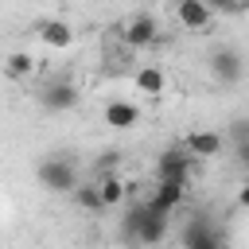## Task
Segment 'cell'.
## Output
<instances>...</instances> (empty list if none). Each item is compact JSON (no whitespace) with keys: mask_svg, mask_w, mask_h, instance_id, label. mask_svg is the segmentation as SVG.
<instances>
[{"mask_svg":"<svg viewBox=\"0 0 249 249\" xmlns=\"http://www.w3.org/2000/svg\"><path fill=\"white\" fill-rule=\"evenodd\" d=\"M121 237H124L128 245L156 249V245H163V237H167V214L152 210L148 202L128 206V210H124V218H121Z\"/></svg>","mask_w":249,"mask_h":249,"instance_id":"1","label":"cell"},{"mask_svg":"<svg viewBox=\"0 0 249 249\" xmlns=\"http://www.w3.org/2000/svg\"><path fill=\"white\" fill-rule=\"evenodd\" d=\"M35 179H39V187L51 191V195H74V187L82 183L78 163H74L70 156H43V160L35 163Z\"/></svg>","mask_w":249,"mask_h":249,"instance_id":"2","label":"cell"},{"mask_svg":"<svg viewBox=\"0 0 249 249\" xmlns=\"http://www.w3.org/2000/svg\"><path fill=\"white\" fill-rule=\"evenodd\" d=\"M82 101V93H78V86L70 82V78H51L43 89H39V105L47 109V113H66V109H74Z\"/></svg>","mask_w":249,"mask_h":249,"instance_id":"3","label":"cell"},{"mask_svg":"<svg viewBox=\"0 0 249 249\" xmlns=\"http://www.w3.org/2000/svg\"><path fill=\"white\" fill-rule=\"evenodd\" d=\"M191 156L183 148H167L156 156V183H191Z\"/></svg>","mask_w":249,"mask_h":249,"instance_id":"4","label":"cell"},{"mask_svg":"<svg viewBox=\"0 0 249 249\" xmlns=\"http://www.w3.org/2000/svg\"><path fill=\"white\" fill-rule=\"evenodd\" d=\"M121 39H124L128 51H148V47L160 43V27H156V19H152L148 12H140V16H132V19L121 27Z\"/></svg>","mask_w":249,"mask_h":249,"instance_id":"5","label":"cell"},{"mask_svg":"<svg viewBox=\"0 0 249 249\" xmlns=\"http://www.w3.org/2000/svg\"><path fill=\"white\" fill-rule=\"evenodd\" d=\"M210 74H214L222 86H237V82L245 78V58H241V51H237V47H218V51L210 54Z\"/></svg>","mask_w":249,"mask_h":249,"instance_id":"6","label":"cell"},{"mask_svg":"<svg viewBox=\"0 0 249 249\" xmlns=\"http://www.w3.org/2000/svg\"><path fill=\"white\" fill-rule=\"evenodd\" d=\"M35 39L43 43V47H51V51H66V47H74V27L62 19V16H51V19H35Z\"/></svg>","mask_w":249,"mask_h":249,"instance_id":"7","label":"cell"},{"mask_svg":"<svg viewBox=\"0 0 249 249\" xmlns=\"http://www.w3.org/2000/svg\"><path fill=\"white\" fill-rule=\"evenodd\" d=\"M222 132H214V128H187V136H183V152L191 156V160H214V156H222Z\"/></svg>","mask_w":249,"mask_h":249,"instance_id":"8","label":"cell"},{"mask_svg":"<svg viewBox=\"0 0 249 249\" xmlns=\"http://www.w3.org/2000/svg\"><path fill=\"white\" fill-rule=\"evenodd\" d=\"M101 121H105L109 128H117V132H128V128H136V124H140V109H136V101L113 97V101H105Z\"/></svg>","mask_w":249,"mask_h":249,"instance_id":"9","label":"cell"},{"mask_svg":"<svg viewBox=\"0 0 249 249\" xmlns=\"http://www.w3.org/2000/svg\"><path fill=\"white\" fill-rule=\"evenodd\" d=\"M222 233H218V226L206 218V214H195V218H187V226H183V245L179 249H206V245H214Z\"/></svg>","mask_w":249,"mask_h":249,"instance_id":"10","label":"cell"},{"mask_svg":"<svg viewBox=\"0 0 249 249\" xmlns=\"http://www.w3.org/2000/svg\"><path fill=\"white\" fill-rule=\"evenodd\" d=\"M93 183H97V195H101V206H105V210H117V206L128 202V187H132V183H124L117 171H101Z\"/></svg>","mask_w":249,"mask_h":249,"instance_id":"11","label":"cell"},{"mask_svg":"<svg viewBox=\"0 0 249 249\" xmlns=\"http://www.w3.org/2000/svg\"><path fill=\"white\" fill-rule=\"evenodd\" d=\"M175 19L187 31H206L214 23V12L206 8V0H175Z\"/></svg>","mask_w":249,"mask_h":249,"instance_id":"12","label":"cell"},{"mask_svg":"<svg viewBox=\"0 0 249 249\" xmlns=\"http://www.w3.org/2000/svg\"><path fill=\"white\" fill-rule=\"evenodd\" d=\"M0 74H4L8 82H31V78L39 74V62H35L27 51H12V54L0 58Z\"/></svg>","mask_w":249,"mask_h":249,"instance_id":"13","label":"cell"},{"mask_svg":"<svg viewBox=\"0 0 249 249\" xmlns=\"http://www.w3.org/2000/svg\"><path fill=\"white\" fill-rule=\"evenodd\" d=\"M132 86H136V93H144V97H163V89H167V74H163V66L144 62V66H136Z\"/></svg>","mask_w":249,"mask_h":249,"instance_id":"14","label":"cell"},{"mask_svg":"<svg viewBox=\"0 0 249 249\" xmlns=\"http://www.w3.org/2000/svg\"><path fill=\"white\" fill-rule=\"evenodd\" d=\"M183 198H187V183H156V195L148 198V206L171 218V210H179Z\"/></svg>","mask_w":249,"mask_h":249,"instance_id":"15","label":"cell"},{"mask_svg":"<svg viewBox=\"0 0 249 249\" xmlns=\"http://www.w3.org/2000/svg\"><path fill=\"white\" fill-rule=\"evenodd\" d=\"M70 198H74V206H78V210H86V214H105L101 195H97V183H78Z\"/></svg>","mask_w":249,"mask_h":249,"instance_id":"16","label":"cell"},{"mask_svg":"<svg viewBox=\"0 0 249 249\" xmlns=\"http://www.w3.org/2000/svg\"><path fill=\"white\" fill-rule=\"evenodd\" d=\"M241 4H245V0H206L210 12H237Z\"/></svg>","mask_w":249,"mask_h":249,"instance_id":"17","label":"cell"},{"mask_svg":"<svg viewBox=\"0 0 249 249\" xmlns=\"http://www.w3.org/2000/svg\"><path fill=\"white\" fill-rule=\"evenodd\" d=\"M233 140H237V144L249 140V121H233Z\"/></svg>","mask_w":249,"mask_h":249,"instance_id":"18","label":"cell"},{"mask_svg":"<svg viewBox=\"0 0 249 249\" xmlns=\"http://www.w3.org/2000/svg\"><path fill=\"white\" fill-rule=\"evenodd\" d=\"M237 163L249 171V140H245V144H237Z\"/></svg>","mask_w":249,"mask_h":249,"instance_id":"19","label":"cell"},{"mask_svg":"<svg viewBox=\"0 0 249 249\" xmlns=\"http://www.w3.org/2000/svg\"><path fill=\"white\" fill-rule=\"evenodd\" d=\"M237 206H245V210H249V179H245V183H241V191H237Z\"/></svg>","mask_w":249,"mask_h":249,"instance_id":"20","label":"cell"},{"mask_svg":"<svg viewBox=\"0 0 249 249\" xmlns=\"http://www.w3.org/2000/svg\"><path fill=\"white\" fill-rule=\"evenodd\" d=\"M206 249H230V241H226V237H218V241H214V245H206Z\"/></svg>","mask_w":249,"mask_h":249,"instance_id":"21","label":"cell"}]
</instances>
